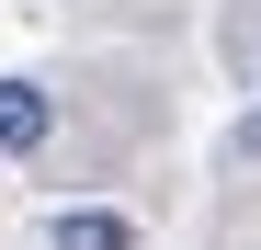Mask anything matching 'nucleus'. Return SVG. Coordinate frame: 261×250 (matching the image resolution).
I'll return each instance as SVG.
<instances>
[{
  "instance_id": "3",
  "label": "nucleus",
  "mask_w": 261,
  "mask_h": 250,
  "mask_svg": "<svg viewBox=\"0 0 261 250\" xmlns=\"http://www.w3.org/2000/svg\"><path fill=\"white\" fill-rule=\"evenodd\" d=\"M250 148H261V125H250Z\"/></svg>"
},
{
  "instance_id": "2",
  "label": "nucleus",
  "mask_w": 261,
  "mask_h": 250,
  "mask_svg": "<svg viewBox=\"0 0 261 250\" xmlns=\"http://www.w3.org/2000/svg\"><path fill=\"white\" fill-rule=\"evenodd\" d=\"M57 250H137V239H125V216H102V205H68V216H57Z\"/></svg>"
},
{
  "instance_id": "1",
  "label": "nucleus",
  "mask_w": 261,
  "mask_h": 250,
  "mask_svg": "<svg viewBox=\"0 0 261 250\" xmlns=\"http://www.w3.org/2000/svg\"><path fill=\"white\" fill-rule=\"evenodd\" d=\"M23 148H46V91L34 80H0V159H23Z\"/></svg>"
}]
</instances>
